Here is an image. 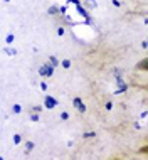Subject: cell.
Wrapping results in <instances>:
<instances>
[{
	"mask_svg": "<svg viewBox=\"0 0 148 160\" xmlns=\"http://www.w3.org/2000/svg\"><path fill=\"white\" fill-rule=\"evenodd\" d=\"M136 69H138V71H145V72H148V58L141 59V61L136 64Z\"/></svg>",
	"mask_w": 148,
	"mask_h": 160,
	"instance_id": "6da1fadb",
	"label": "cell"
},
{
	"mask_svg": "<svg viewBox=\"0 0 148 160\" xmlns=\"http://www.w3.org/2000/svg\"><path fill=\"white\" fill-rule=\"evenodd\" d=\"M74 105H76V106H79V111H84V106H82V103L79 101V99H74Z\"/></svg>",
	"mask_w": 148,
	"mask_h": 160,
	"instance_id": "7a4b0ae2",
	"label": "cell"
},
{
	"mask_svg": "<svg viewBox=\"0 0 148 160\" xmlns=\"http://www.w3.org/2000/svg\"><path fill=\"white\" fill-rule=\"evenodd\" d=\"M140 153H143V155H148V145H145V147H141L140 150H138Z\"/></svg>",
	"mask_w": 148,
	"mask_h": 160,
	"instance_id": "3957f363",
	"label": "cell"
},
{
	"mask_svg": "<svg viewBox=\"0 0 148 160\" xmlns=\"http://www.w3.org/2000/svg\"><path fill=\"white\" fill-rule=\"evenodd\" d=\"M145 88H146V89H148V86H145Z\"/></svg>",
	"mask_w": 148,
	"mask_h": 160,
	"instance_id": "277c9868",
	"label": "cell"
}]
</instances>
